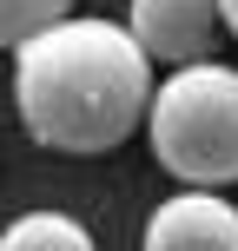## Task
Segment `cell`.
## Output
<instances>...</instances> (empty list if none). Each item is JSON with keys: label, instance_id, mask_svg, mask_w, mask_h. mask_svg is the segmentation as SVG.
Listing matches in <instances>:
<instances>
[{"label": "cell", "instance_id": "6da1fadb", "mask_svg": "<svg viewBox=\"0 0 238 251\" xmlns=\"http://www.w3.org/2000/svg\"><path fill=\"white\" fill-rule=\"evenodd\" d=\"M13 106L33 146L100 159L146 126L152 60L119 20H60L13 53Z\"/></svg>", "mask_w": 238, "mask_h": 251}, {"label": "cell", "instance_id": "7a4b0ae2", "mask_svg": "<svg viewBox=\"0 0 238 251\" xmlns=\"http://www.w3.org/2000/svg\"><path fill=\"white\" fill-rule=\"evenodd\" d=\"M146 139H152V159L185 192L238 185V73L218 60L172 66L152 86Z\"/></svg>", "mask_w": 238, "mask_h": 251}, {"label": "cell", "instance_id": "3957f363", "mask_svg": "<svg viewBox=\"0 0 238 251\" xmlns=\"http://www.w3.org/2000/svg\"><path fill=\"white\" fill-rule=\"evenodd\" d=\"M218 26H225L218 0H132L126 7V33L139 40L146 60H165V66H199L212 53Z\"/></svg>", "mask_w": 238, "mask_h": 251}, {"label": "cell", "instance_id": "277c9868", "mask_svg": "<svg viewBox=\"0 0 238 251\" xmlns=\"http://www.w3.org/2000/svg\"><path fill=\"white\" fill-rule=\"evenodd\" d=\"M146 251H238V205L225 192H172L146 218Z\"/></svg>", "mask_w": 238, "mask_h": 251}, {"label": "cell", "instance_id": "5b68a950", "mask_svg": "<svg viewBox=\"0 0 238 251\" xmlns=\"http://www.w3.org/2000/svg\"><path fill=\"white\" fill-rule=\"evenodd\" d=\"M0 251H93V231L66 212H20L0 231Z\"/></svg>", "mask_w": 238, "mask_h": 251}, {"label": "cell", "instance_id": "8992f818", "mask_svg": "<svg viewBox=\"0 0 238 251\" xmlns=\"http://www.w3.org/2000/svg\"><path fill=\"white\" fill-rule=\"evenodd\" d=\"M60 20H73V0H0V47L20 53L26 40H40Z\"/></svg>", "mask_w": 238, "mask_h": 251}, {"label": "cell", "instance_id": "52a82bcc", "mask_svg": "<svg viewBox=\"0 0 238 251\" xmlns=\"http://www.w3.org/2000/svg\"><path fill=\"white\" fill-rule=\"evenodd\" d=\"M218 7H225V33L238 40V0H218Z\"/></svg>", "mask_w": 238, "mask_h": 251}]
</instances>
